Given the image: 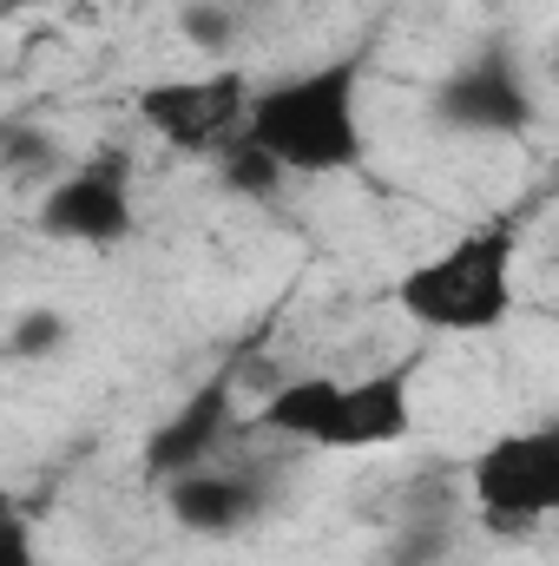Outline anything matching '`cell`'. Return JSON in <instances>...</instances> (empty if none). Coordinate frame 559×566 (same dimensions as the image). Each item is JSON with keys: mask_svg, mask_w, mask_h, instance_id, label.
Masks as SVG:
<instances>
[{"mask_svg": "<svg viewBox=\"0 0 559 566\" xmlns=\"http://www.w3.org/2000/svg\"><path fill=\"white\" fill-rule=\"evenodd\" d=\"M251 99H257V86L238 66H211V73H171V80L139 86L133 113H139L145 133H158L171 151H191V158L218 151L224 158L251 126Z\"/></svg>", "mask_w": 559, "mask_h": 566, "instance_id": "4", "label": "cell"}, {"mask_svg": "<svg viewBox=\"0 0 559 566\" xmlns=\"http://www.w3.org/2000/svg\"><path fill=\"white\" fill-rule=\"evenodd\" d=\"M224 434H231V382H204L171 422L151 428L145 468H151L158 481H178V474H191V468H211Z\"/></svg>", "mask_w": 559, "mask_h": 566, "instance_id": "9", "label": "cell"}, {"mask_svg": "<svg viewBox=\"0 0 559 566\" xmlns=\"http://www.w3.org/2000/svg\"><path fill=\"white\" fill-rule=\"evenodd\" d=\"M244 139L257 151H271L283 165V178L356 171L362 151H369V133H362V60L342 53V60H323V66H303L289 80L257 86Z\"/></svg>", "mask_w": 559, "mask_h": 566, "instance_id": "1", "label": "cell"}, {"mask_svg": "<svg viewBox=\"0 0 559 566\" xmlns=\"http://www.w3.org/2000/svg\"><path fill=\"white\" fill-rule=\"evenodd\" d=\"M257 428L264 434H283V441H303V448H323L336 454V428H342V376H289L264 396L257 409Z\"/></svg>", "mask_w": 559, "mask_h": 566, "instance_id": "10", "label": "cell"}, {"mask_svg": "<svg viewBox=\"0 0 559 566\" xmlns=\"http://www.w3.org/2000/svg\"><path fill=\"white\" fill-rule=\"evenodd\" d=\"M139 224V205H133V165L119 151L106 158H86L60 178H46V198H40V231L53 244H80V251H106V244H126Z\"/></svg>", "mask_w": 559, "mask_h": 566, "instance_id": "5", "label": "cell"}, {"mask_svg": "<svg viewBox=\"0 0 559 566\" xmlns=\"http://www.w3.org/2000/svg\"><path fill=\"white\" fill-rule=\"evenodd\" d=\"M434 119L447 133H474V139H507L534 119V93L520 86V73L487 53V60H467L454 66L441 86H434Z\"/></svg>", "mask_w": 559, "mask_h": 566, "instance_id": "6", "label": "cell"}, {"mask_svg": "<svg viewBox=\"0 0 559 566\" xmlns=\"http://www.w3.org/2000/svg\"><path fill=\"white\" fill-rule=\"evenodd\" d=\"M7 7H40V0H7Z\"/></svg>", "mask_w": 559, "mask_h": 566, "instance_id": "14", "label": "cell"}, {"mask_svg": "<svg viewBox=\"0 0 559 566\" xmlns=\"http://www.w3.org/2000/svg\"><path fill=\"white\" fill-rule=\"evenodd\" d=\"M165 507H171V521L184 527V534H204V541H224V534H238V527H251V514L264 507V494H257V481L251 474H238V468H191V474H178V481H165Z\"/></svg>", "mask_w": 559, "mask_h": 566, "instance_id": "8", "label": "cell"}, {"mask_svg": "<svg viewBox=\"0 0 559 566\" xmlns=\"http://www.w3.org/2000/svg\"><path fill=\"white\" fill-rule=\"evenodd\" d=\"M467 501L494 534H534L559 521V416L494 434L467 461Z\"/></svg>", "mask_w": 559, "mask_h": 566, "instance_id": "3", "label": "cell"}, {"mask_svg": "<svg viewBox=\"0 0 559 566\" xmlns=\"http://www.w3.org/2000/svg\"><path fill=\"white\" fill-rule=\"evenodd\" d=\"M60 336H66V316H53V310H27V316L13 323V356H53Z\"/></svg>", "mask_w": 559, "mask_h": 566, "instance_id": "11", "label": "cell"}, {"mask_svg": "<svg viewBox=\"0 0 559 566\" xmlns=\"http://www.w3.org/2000/svg\"><path fill=\"white\" fill-rule=\"evenodd\" d=\"M0 566H40V547H33V527H27V521H13V527H7Z\"/></svg>", "mask_w": 559, "mask_h": 566, "instance_id": "13", "label": "cell"}, {"mask_svg": "<svg viewBox=\"0 0 559 566\" xmlns=\"http://www.w3.org/2000/svg\"><path fill=\"white\" fill-rule=\"evenodd\" d=\"M520 303V231L481 218L395 277V310L428 336H487Z\"/></svg>", "mask_w": 559, "mask_h": 566, "instance_id": "2", "label": "cell"}, {"mask_svg": "<svg viewBox=\"0 0 559 566\" xmlns=\"http://www.w3.org/2000/svg\"><path fill=\"white\" fill-rule=\"evenodd\" d=\"M415 376L421 363L402 356L389 369L349 376L342 382V428H336V454H376V448H402L415 434Z\"/></svg>", "mask_w": 559, "mask_h": 566, "instance_id": "7", "label": "cell"}, {"mask_svg": "<svg viewBox=\"0 0 559 566\" xmlns=\"http://www.w3.org/2000/svg\"><path fill=\"white\" fill-rule=\"evenodd\" d=\"M184 33H191L198 46H224V40H231V13H224V7H191V13H184Z\"/></svg>", "mask_w": 559, "mask_h": 566, "instance_id": "12", "label": "cell"}]
</instances>
